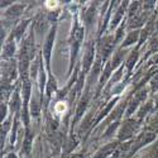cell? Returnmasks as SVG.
Listing matches in <instances>:
<instances>
[{
	"instance_id": "1",
	"label": "cell",
	"mask_w": 158,
	"mask_h": 158,
	"mask_svg": "<svg viewBox=\"0 0 158 158\" xmlns=\"http://www.w3.org/2000/svg\"><path fill=\"white\" fill-rule=\"evenodd\" d=\"M55 110H56V113H58V114H63L66 110H67V105H66L64 101H58V102L56 104V106H55Z\"/></svg>"
},
{
	"instance_id": "2",
	"label": "cell",
	"mask_w": 158,
	"mask_h": 158,
	"mask_svg": "<svg viewBox=\"0 0 158 158\" xmlns=\"http://www.w3.org/2000/svg\"><path fill=\"white\" fill-rule=\"evenodd\" d=\"M46 8L49 9V10L57 9L58 8V2H57V0H53V2H52V0H47V2H46Z\"/></svg>"
}]
</instances>
